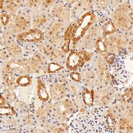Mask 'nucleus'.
<instances>
[{
  "instance_id": "f257e3e1",
  "label": "nucleus",
  "mask_w": 133,
  "mask_h": 133,
  "mask_svg": "<svg viewBox=\"0 0 133 133\" xmlns=\"http://www.w3.org/2000/svg\"><path fill=\"white\" fill-rule=\"evenodd\" d=\"M115 27L123 32L131 31L133 28V10L130 4L124 1L117 6L111 15Z\"/></svg>"
},
{
  "instance_id": "f03ea898",
  "label": "nucleus",
  "mask_w": 133,
  "mask_h": 133,
  "mask_svg": "<svg viewBox=\"0 0 133 133\" xmlns=\"http://www.w3.org/2000/svg\"><path fill=\"white\" fill-rule=\"evenodd\" d=\"M97 20L96 14L91 11L82 14L76 21H75L71 31V41L73 43L79 42Z\"/></svg>"
},
{
  "instance_id": "7ed1b4c3",
  "label": "nucleus",
  "mask_w": 133,
  "mask_h": 133,
  "mask_svg": "<svg viewBox=\"0 0 133 133\" xmlns=\"http://www.w3.org/2000/svg\"><path fill=\"white\" fill-rule=\"evenodd\" d=\"M66 24L59 20H52L45 28L44 32L48 42L55 47L62 48L64 43V33L68 26Z\"/></svg>"
},
{
  "instance_id": "20e7f679",
  "label": "nucleus",
  "mask_w": 133,
  "mask_h": 133,
  "mask_svg": "<svg viewBox=\"0 0 133 133\" xmlns=\"http://www.w3.org/2000/svg\"><path fill=\"white\" fill-rule=\"evenodd\" d=\"M29 10L21 8L12 17V21L8 26L14 33L17 35L31 29V15Z\"/></svg>"
},
{
  "instance_id": "39448f33",
  "label": "nucleus",
  "mask_w": 133,
  "mask_h": 133,
  "mask_svg": "<svg viewBox=\"0 0 133 133\" xmlns=\"http://www.w3.org/2000/svg\"><path fill=\"white\" fill-rule=\"evenodd\" d=\"M95 85L98 89H103L110 86L111 77L108 64L103 58L100 56L96 61L95 67Z\"/></svg>"
},
{
  "instance_id": "423d86ee",
  "label": "nucleus",
  "mask_w": 133,
  "mask_h": 133,
  "mask_svg": "<svg viewBox=\"0 0 133 133\" xmlns=\"http://www.w3.org/2000/svg\"><path fill=\"white\" fill-rule=\"evenodd\" d=\"M94 55L92 52L85 51H71L66 57V66L71 71H76L91 59Z\"/></svg>"
},
{
  "instance_id": "0eeeda50",
  "label": "nucleus",
  "mask_w": 133,
  "mask_h": 133,
  "mask_svg": "<svg viewBox=\"0 0 133 133\" xmlns=\"http://www.w3.org/2000/svg\"><path fill=\"white\" fill-rule=\"evenodd\" d=\"M106 37L109 52L114 54L121 53L130 43V38L127 34L115 33Z\"/></svg>"
},
{
  "instance_id": "6e6552de",
  "label": "nucleus",
  "mask_w": 133,
  "mask_h": 133,
  "mask_svg": "<svg viewBox=\"0 0 133 133\" xmlns=\"http://www.w3.org/2000/svg\"><path fill=\"white\" fill-rule=\"evenodd\" d=\"M39 53L43 55L47 59L51 61H61L64 59L65 53L57 47L48 43L41 42L37 44Z\"/></svg>"
},
{
  "instance_id": "1a4fd4ad",
  "label": "nucleus",
  "mask_w": 133,
  "mask_h": 133,
  "mask_svg": "<svg viewBox=\"0 0 133 133\" xmlns=\"http://www.w3.org/2000/svg\"><path fill=\"white\" fill-rule=\"evenodd\" d=\"M31 15V29L45 28L53 18L50 12L44 10L32 11Z\"/></svg>"
},
{
  "instance_id": "9d476101",
  "label": "nucleus",
  "mask_w": 133,
  "mask_h": 133,
  "mask_svg": "<svg viewBox=\"0 0 133 133\" xmlns=\"http://www.w3.org/2000/svg\"><path fill=\"white\" fill-rule=\"evenodd\" d=\"M94 91V103L101 106H108L113 102L116 95L115 89L110 86Z\"/></svg>"
},
{
  "instance_id": "9b49d317",
  "label": "nucleus",
  "mask_w": 133,
  "mask_h": 133,
  "mask_svg": "<svg viewBox=\"0 0 133 133\" xmlns=\"http://www.w3.org/2000/svg\"><path fill=\"white\" fill-rule=\"evenodd\" d=\"M44 38V32L37 29H31L17 35V39L21 42L39 43Z\"/></svg>"
},
{
  "instance_id": "f8f14e48",
  "label": "nucleus",
  "mask_w": 133,
  "mask_h": 133,
  "mask_svg": "<svg viewBox=\"0 0 133 133\" xmlns=\"http://www.w3.org/2000/svg\"><path fill=\"white\" fill-rule=\"evenodd\" d=\"M52 18L54 19L68 24L70 21L71 16L70 10L65 3L62 2L56 3L51 10Z\"/></svg>"
},
{
  "instance_id": "ddd939ff",
  "label": "nucleus",
  "mask_w": 133,
  "mask_h": 133,
  "mask_svg": "<svg viewBox=\"0 0 133 133\" xmlns=\"http://www.w3.org/2000/svg\"><path fill=\"white\" fill-rule=\"evenodd\" d=\"M1 10L10 14L11 16L15 15L21 8H23L25 2L19 0H7L1 1Z\"/></svg>"
},
{
  "instance_id": "4468645a",
  "label": "nucleus",
  "mask_w": 133,
  "mask_h": 133,
  "mask_svg": "<svg viewBox=\"0 0 133 133\" xmlns=\"http://www.w3.org/2000/svg\"><path fill=\"white\" fill-rule=\"evenodd\" d=\"M93 1H77L74 5L73 7L71 9V17H74L75 16L81 15L83 14V12H85L91 11V10L93 8Z\"/></svg>"
},
{
  "instance_id": "2eb2a0df",
  "label": "nucleus",
  "mask_w": 133,
  "mask_h": 133,
  "mask_svg": "<svg viewBox=\"0 0 133 133\" xmlns=\"http://www.w3.org/2000/svg\"><path fill=\"white\" fill-rule=\"evenodd\" d=\"M49 93L52 99L56 101L64 99L66 95V90L63 84L54 83L49 87Z\"/></svg>"
},
{
  "instance_id": "dca6fc26",
  "label": "nucleus",
  "mask_w": 133,
  "mask_h": 133,
  "mask_svg": "<svg viewBox=\"0 0 133 133\" xmlns=\"http://www.w3.org/2000/svg\"><path fill=\"white\" fill-rule=\"evenodd\" d=\"M94 46L97 53L104 59L111 54L109 52L107 37L103 35H101L97 38Z\"/></svg>"
},
{
  "instance_id": "f3484780",
  "label": "nucleus",
  "mask_w": 133,
  "mask_h": 133,
  "mask_svg": "<svg viewBox=\"0 0 133 133\" xmlns=\"http://www.w3.org/2000/svg\"><path fill=\"white\" fill-rule=\"evenodd\" d=\"M81 75V81L83 85L88 89H91L95 86V71L90 68H87L82 71Z\"/></svg>"
},
{
  "instance_id": "a211bd4d",
  "label": "nucleus",
  "mask_w": 133,
  "mask_h": 133,
  "mask_svg": "<svg viewBox=\"0 0 133 133\" xmlns=\"http://www.w3.org/2000/svg\"><path fill=\"white\" fill-rule=\"evenodd\" d=\"M102 34L101 28L98 24H94L90 28L83 37V43L87 44L91 41H96L97 38L99 37Z\"/></svg>"
},
{
  "instance_id": "6ab92c4d",
  "label": "nucleus",
  "mask_w": 133,
  "mask_h": 133,
  "mask_svg": "<svg viewBox=\"0 0 133 133\" xmlns=\"http://www.w3.org/2000/svg\"><path fill=\"white\" fill-rule=\"evenodd\" d=\"M36 95L38 99L43 102L48 101L50 97L45 84L41 79H38L37 82Z\"/></svg>"
},
{
  "instance_id": "aec40b11",
  "label": "nucleus",
  "mask_w": 133,
  "mask_h": 133,
  "mask_svg": "<svg viewBox=\"0 0 133 133\" xmlns=\"http://www.w3.org/2000/svg\"><path fill=\"white\" fill-rule=\"evenodd\" d=\"M8 42L5 45L6 51L9 56L14 57H20L23 54V51L21 47L15 41Z\"/></svg>"
},
{
  "instance_id": "412c9836",
  "label": "nucleus",
  "mask_w": 133,
  "mask_h": 133,
  "mask_svg": "<svg viewBox=\"0 0 133 133\" xmlns=\"http://www.w3.org/2000/svg\"><path fill=\"white\" fill-rule=\"evenodd\" d=\"M128 118L123 117L120 118L117 122L116 127L122 132H132V122Z\"/></svg>"
},
{
  "instance_id": "4be33fe9",
  "label": "nucleus",
  "mask_w": 133,
  "mask_h": 133,
  "mask_svg": "<svg viewBox=\"0 0 133 133\" xmlns=\"http://www.w3.org/2000/svg\"><path fill=\"white\" fill-rule=\"evenodd\" d=\"M82 97L85 104L88 106H92L94 103V90L84 88L82 91Z\"/></svg>"
},
{
  "instance_id": "5701e85b",
  "label": "nucleus",
  "mask_w": 133,
  "mask_h": 133,
  "mask_svg": "<svg viewBox=\"0 0 133 133\" xmlns=\"http://www.w3.org/2000/svg\"><path fill=\"white\" fill-rule=\"evenodd\" d=\"M102 34L105 36H108L116 33L117 29L111 20L107 21L101 28Z\"/></svg>"
},
{
  "instance_id": "b1692460",
  "label": "nucleus",
  "mask_w": 133,
  "mask_h": 133,
  "mask_svg": "<svg viewBox=\"0 0 133 133\" xmlns=\"http://www.w3.org/2000/svg\"><path fill=\"white\" fill-rule=\"evenodd\" d=\"M17 85L22 87H27L30 86L32 83V80L30 76L27 75H21L18 76L16 80Z\"/></svg>"
},
{
  "instance_id": "393cba45",
  "label": "nucleus",
  "mask_w": 133,
  "mask_h": 133,
  "mask_svg": "<svg viewBox=\"0 0 133 133\" xmlns=\"http://www.w3.org/2000/svg\"><path fill=\"white\" fill-rule=\"evenodd\" d=\"M24 2L29 10L32 11L42 10L41 1H26Z\"/></svg>"
},
{
  "instance_id": "a878e982",
  "label": "nucleus",
  "mask_w": 133,
  "mask_h": 133,
  "mask_svg": "<svg viewBox=\"0 0 133 133\" xmlns=\"http://www.w3.org/2000/svg\"><path fill=\"white\" fill-rule=\"evenodd\" d=\"M64 66L55 62L49 63L47 66V71L49 74H55L64 69Z\"/></svg>"
},
{
  "instance_id": "bb28decb",
  "label": "nucleus",
  "mask_w": 133,
  "mask_h": 133,
  "mask_svg": "<svg viewBox=\"0 0 133 133\" xmlns=\"http://www.w3.org/2000/svg\"><path fill=\"white\" fill-rule=\"evenodd\" d=\"M12 16L6 12H2L1 14V23L3 27H6L9 25L12 21Z\"/></svg>"
},
{
  "instance_id": "cd10ccee",
  "label": "nucleus",
  "mask_w": 133,
  "mask_h": 133,
  "mask_svg": "<svg viewBox=\"0 0 133 133\" xmlns=\"http://www.w3.org/2000/svg\"><path fill=\"white\" fill-rule=\"evenodd\" d=\"M70 78L71 80L76 83H79L81 81V75L76 71H71L69 73Z\"/></svg>"
},
{
  "instance_id": "c85d7f7f",
  "label": "nucleus",
  "mask_w": 133,
  "mask_h": 133,
  "mask_svg": "<svg viewBox=\"0 0 133 133\" xmlns=\"http://www.w3.org/2000/svg\"><path fill=\"white\" fill-rule=\"evenodd\" d=\"M110 3V1H98L95 3V7L98 9H103L107 8Z\"/></svg>"
},
{
  "instance_id": "c756f323",
  "label": "nucleus",
  "mask_w": 133,
  "mask_h": 133,
  "mask_svg": "<svg viewBox=\"0 0 133 133\" xmlns=\"http://www.w3.org/2000/svg\"><path fill=\"white\" fill-rule=\"evenodd\" d=\"M6 99L4 97L3 95H1V106H4L5 104H6Z\"/></svg>"
}]
</instances>
